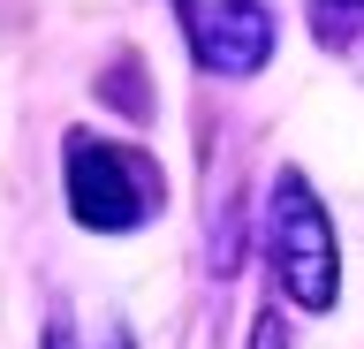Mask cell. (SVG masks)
Listing matches in <instances>:
<instances>
[{
  "label": "cell",
  "instance_id": "6",
  "mask_svg": "<svg viewBox=\"0 0 364 349\" xmlns=\"http://www.w3.org/2000/svg\"><path fill=\"white\" fill-rule=\"evenodd\" d=\"M326 8H364V0H326Z\"/></svg>",
  "mask_w": 364,
  "mask_h": 349
},
{
  "label": "cell",
  "instance_id": "2",
  "mask_svg": "<svg viewBox=\"0 0 364 349\" xmlns=\"http://www.w3.org/2000/svg\"><path fill=\"white\" fill-rule=\"evenodd\" d=\"M61 190H68V213H76L84 228H99V235L136 228V220L159 205V175L136 160V152L91 137V129H68V144H61Z\"/></svg>",
  "mask_w": 364,
  "mask_h": 349
},
{
  "label": "cell",
  "instance_id": "5",
  "mask_svg": "<svg viewBox=\"0 0 364 349\" xmlns=\"http://www.w3.org/2000/svg\"><path fill=\"white\" fill-rule=\"evenodd\" d=\"M250 349H289V342H281V311H266V319H258V334H250Z\"/></svg>",
  "mask_w": 364,
  "mask_h": 349
},
{
  "label": "cell",
  "instance_id": "4",
  "mask_svg": "<svg viewBox=\"0 0 364 349\" xmlns=\"http://www.w3.org/2000/svg\"><path fill=\"white\" fill-rule=\"evenodd\" d=\"M46 349H136L129 342V326H76V319H53L46 326Z\"/></svg>",
  "mask_w": 364,
  "mask_h": 349
},
{
  "label": "cell",
  "instance_id": "3",
  "mask_svg": "<svg viewBox=\"0 0 364 349\" xmlns=\"http://www.w3.org/2000/svg\"><path fill=\"white\" fill-rule=\"evenodd\" d=\"M190 53L213 76H258L273 53V16L266 0H205L190 16Z\"/></svg>",
  "mask_w": 364,
  "mask_h": 349
},
{
  "label": "cell",
  "instance_id": "1",
  "mask_svg": "<svg viewBox=\"0 0 364 349\" xmlns=\"http://www.w3.org/2000/svg\"><path fill=\"white\" fill-rule=\"evenodd\" d=\"M266 258H273V281L289 289V304L304 311H326L341 289V251H334V220L326 205L311 198V183L281 167L273 175V205H266Z\"/></svg>",
  "mask_w": 364,
  "mask_h": 349
}]
</instances>
